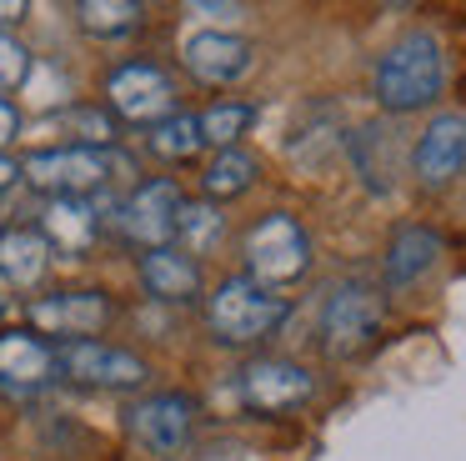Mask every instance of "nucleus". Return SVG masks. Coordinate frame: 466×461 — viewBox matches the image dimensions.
<instances>
[{
  "mask_svg": "<svg viewBox=\"0 0 466 461\" xmlns=\"http://www.w3.org/2000/svg\"><path fill=\"white\" fill-rule=\"evenodd\" d=\"M121 170H126V156L96 150V146H46V150H31V156L21 160V176L31 180L35 190H46L51 200H61V196L86 200L91 190L111 186Z\"/></svg>",
  "mask_w": 466,
  "mask_h": 461,
  "instance_id": "3",
  "label": "nucleus"
},
{
  "mask_svg": "<svg viewBox=\"0 0 466 461\" xmlns=\"http://www.w3.org/2000/svg\"><path fill=\"white\" fill-rule=\"evenodd\" d=\"M56 346H46L35 331H0V386L11 396H35L56 381Z\"/></svg>",
  "mask_w": 466,
  "mask_h": 461,
  "instance_id": "13",
  "label": "nucleus"
},
{
  "mask_svg": "<svg viewBox=\"0 0 466 461\" xmlns=\"http://www.w3.org/2000/svg\"><path fill=\"white\" fill-rule=\"evenodd\" d=\"M196 15H226V20H236V15H241V5H206V0H196Z\"/></svg>",
  "mask_w": 466,
  "mask_h": 461,
  "instance_id": "28",
  "label": "nucleus"
},
{
  "mask_svg": "<svg viewBox=\"0 0 466 461\" xmlns=\"http://www.w3.org/2000/svg\"><path fill=\"white\" fill-rule=\"evenodd\" d=\"M131 436L141 441L156 456H181L196 436V406L176 391H161V396H146L131 406Z\"/></svg>",
  "mask_w": 466,
  "mask_h": 461,
  "instance_id": "9",
  "label": "nucleus"
},
{
  "mask_svg": "<svg viewBox=\"0 0 466 461\" xmlns=\"http://www.w3.org/2000/svg\"><path fill=\"white\" fill-rule=\"evenodd\" d=\"M141 286L151 291L156 301H196L201 296V266L176 246L146 251L141 256Z\"/></svg>",
  "mask_w": 466,
  "mask_h": 461,
  "instance_id": "17",
  "label": "nucleus"
},
{
  "mask_svg": "<svg viewBox=\"0 0 466 461\" xmlns=\"http://www.w3.org/2000/svg\"><path fill=\"white\" fill-rule=\"evenodd\" d=\"M25 76H31V50H25L11 30H0V96H5V90H21Z\"/></svg>",
  "mask_w": 466,
  "mask_h": 461,
  "instance_id": "25",
  "label": "nucleus"
},
{
  "mask_svg": "<svg viewBox=\"0 0 466 461\" xmlns=\"http://www.w3.org/2000/svg\"><path fill=\"white\" fill-rule=\"evenodd\" d=\"M15 130H21V110H15L11 100L0 96V150H5V146L15 140Z\"/></svg>",
  "mask_w": 466,
  "mask_h": 461,
  "instance_id": "26",
  "label": "nucleus"
},
{
  "mask_svg": "<svg viewBox=\"0 0 466 461\" xmlns=\"http://www.w3.org/2000/svg\"><path fill=\"white\" fill-rule=\"evenodd\" d=\"M441 256V236L431 226H401L386 246V286L391 291H406L426 276Z\"/></svg>",
  "mask_w": 466,
  "mask_h": 461,
  "instance_id": "16",
  "label": "nucleus"
},
{
  "mask_svg": "<svg viewBox=\"0 0 466 461\" xmlns=\"http://www.w3.org/2000/svg\"><path fill=\"white\" fill-rule=\"evenodd\" d=\"M221 230H226V216L211 206V200H186L181 206V226H176V236H181V246H186V256H206V251L221 241Z\"/></svg>",
  "mask_w": 466,
  "mask_h": 461,
  "instance_id": "23",
  "label": "nucleus"
},
{
  "mask_svg": "<svg viewBox=\"0 0 466 461\" xmlns=\"http://www.w3.org/2000/svg\"><path fill=\"white\" fill-rule=\"evenodd\" d=\"M411 170L421 186H451L466 170V116L461 110H446L431 126L416 136L411 146Z\"/></svg>",
  "mask_w": 466,
  "mask_h": 461,
  "instance_id": "10",
  "label": "nucleus"
},
{
  "mask_svg": "<svg viewBox=\"0 0 466 461\" xmlns=\"http://www.w3.org/2000/svg\"><path fill=\"white\" fill-rule=\"evenodd\" d=\"M181 60L201 86H236V80L256 66L251 40L231 36V30H201V36H191L181 50Z\"/></svg>",
  "mask_w": 466,
  "mask_h": 461,
  "instance_id": "14",
  "label": "nucleus"
},
{
  "mask_svg": "<svg viewBox=\"0 0 466 461\" xmlns=\"http://www.w3.org/2000/svg\"><path fill=\"white\" fill-rule=\"evenodd\" d=\"M106 106L131 126H161L176 116V86L151 60H126L106 76Z\"/></svg>",
  "mask_w": 466,
  "mask_h": 461,
  "instance_id": "6",
  "label": "nucleus"
},
{
  "mask_svg": "<svg viewBox=\"0 0 466 461\" xmlns=\"http://www.w3.org/2000/svg\"><path fill=\"white\" fill-rule=\"evenodd\" d=\"M291 316V301L251 276H231L206 296V326L221 346H251Z\"/></svg>",
  "mask_w": 466,
  "mask_h": 461,
  "instance_id": "2",
  "label": "nucleus"
},
{
  "mask_svg": "<svg viewBox=\"0 0 466 461\" xmlns=\"http://www.w3.org/2000/svg\"><path fill=\"white\" fill-rule=\"evenodd\" d=\"M246 266H251V281H261L271 291L281 281L306 276V266H311V241H306L301 220L286 216V210L261 216L246 230Z\"/></svg>",
  "mask_w": 466,
  "mask_h": 461,
  "instance_id": "4",
  "label": "nucleus"
},
{
  "mask_svg": "<svg viewBox=\"0 0 466 461\" xmlns=\"http://www.w3.org/2000/svg\"><path fill=\"white\" fill-rule=\"evenodd\" d=\"M201 186H206V196H211V200H236V196H246V190L256 186V160L246 156L241 146L216 150L211 166L201 170Z\"/></svg>",
  "mask_w": 466,
  "mask_h": 461,
  "instance_id": "20",
  "label": "nucleus"
},
{
  "mask_svg": "<svg viewBox=\"0 0 466 461\" xmlns=\"http://www.w3.org/2000/svg\"><path fill=\"white\" fill-rule=\"evenodd\" d=\"M76 15H81V26L91 30V36L116 40V36H131V30L141 26L146 5H136V0H81Z\"/></svg>",
  "mask_w": 466,
  "mask_h": 461,
  "instance_id": "21",
  "label": "nucleus"
},
{
  "mask_svg": "<svg viewBox=\"0 0 466 461\" xmlns=\"http://www.w3.org/2000/svg\"><path fill=\"white\" fill-rule=\"evenodd\" d=\"M441 86H446V56L431 30H411V36L391 40L371 66V96L391 116L426 110L441 96Z\"/></svg>",
  "mask_w": 466,
  "mask_h": 461,
  "instance_id": "1",
  "label": "nucleus"
},
{
  "mask_svg": "<svg viewBox=\"0 0 466 461\" xmlns=\"http://www.w3.org/2000/svg\"><path fill=\"white\" fill-rule=\"evenodd\" d=\"M346 150H351V166L356 176H361V186L371 190V196H391L396 190V176H401V126L396 120H366L361 130H356L351 140H346Z\"/></svg>",
  "mask_w": 466,
  "mask_h": 461,
  "instance_id": "12",
  "label": "nucleus"
},
{
  "mask_svg": "<svg viewBox=\"0 0 466 461\" xmlns=\"http://www.w3.org/2000/svg\"><path fill=\"white\" fill-rule=\"evenodd\" d=\"M381 316H386L381 296H376L371 286H361V281H346V286H336L321 306V346L331 351L336 361L356 356V351H366L376 341Z\"/></svg>",
  "mask_w": 466,
  "mask_h": 461,
  "instance_id": "5",
  "label": "nucleus"
},
{
  "mask_svg": "<svg viewBox=\"0 0 466 461\" xmlns=\"http://www.w3.org/2000/svg\"><path fill=\"white\" fill-rule=\"evenodd\" d=\"M15 180H21V160H15V156H5V150H0V196H5V190H11Z\"/></svg>",
  "mask_w": 466,
  "mask_h": 461,
  "instance_id": "27",
  "label": "nucleus"
},
{
  "mask_svg": "<svg viewBox=\"0 0 466 461\" xmlns=\"http://www.w3.org/2000/svg\"><path fill=\"white\" fill-rule=\"evenodd\" d=\"M201 146H206V136H201V116H191V110H176L171 120L151 126V150H156L161 160H191Z\"/></svg>",
  "mask_w": 466,
  "mask_h": 461,
  "instance_id": "22",
  "label": "nucleus"
},
{
  "mask_svg": "<svg viewBox=\"0 0 466 461\" xmlns=\"http://www.w3.org/2000/svg\"><path fill=\"white\" fill-rule=\"evenodd\" d=\"M5 306H11V296H5V281H0V311H5Z\"/></svg>",
  "mask_w": 466,
  "mask_h": 461,
  "instance_id": "29",
  "label": "nucleus"
},
{
  "mask_svg": "<svg viewBox=\"0 0 466 461\" xmlns=\"http://www.w3.org/2000/svg\"><path fill=\"white\" fill-rule=\"evenodd\" d=\"M56 366L61 376L81 381V386H96V391H136L151 371H146L141 356L121 346H106V341H61L56 346Z\"/></svg>",
  "mask_w": 466,
  "mask_h": 461,
  "instance_id": "7",
  "label": "nucleus"
},
{
  "mask_svg": "<svg viewBox=\"0 0 466 461\" xmlns=\"http://www.w3.org/2000/svg\"><path fill=\"white\" fill-rule=\"evenodd\" d=\"M96 230H101L96 206L91 200H76V196L51 200L46 216H41V236L51 241L56 251H66V256H86V251L96 246Z\"/></svg>",
  "mask_w": 466,
  "mask_h": 461,
  "instance_id": "18",
  "label": "nucleus"
},
{
  "mask_svg": "<svg viewBox=\"0 0 466 461\" xmlns=\"http://www.w3.org/2000/svg\"><path fill=\"white\" fill-rule=\"evenodd\" d=\"M51 266V241L41 230H25V226H11L0 230V281L11 286H35Z\"/></svg>",
  "mask_w": 466,
  "mask_h": 461,
  "instance_id": "19",
  "label": "nucleus"
},
{
  "mask_svg": "<svg viewBox=\"0 0 466 461\" xmlns=\"http://www.w3.org/2000/svg\"><path fill=\"white\" fill-rule=\"evenodd\" d=\"M311 391H316L311 371L296 366V361H251L246 376H241V396H246V406H256V411H291V406H301Z\"/></svg>",
  "mask_w": 466,
  "mask_h": 461,
  "instance_id": "15",
  "label": "nucleus"
},
{
  "mask_svg": "<svg viewBox=\"0 0 466 461\" xmlns=\"http://www.w3.org/2000/svg\"><path fill=\"white\" fill-rule=\"evenodd\" d=\"M181 190H176V180H146V186H136L131 196H126L121 206V230L136 241V246L146 251H161L171 246L176 226H181Z\"/></svg>",
  "mask_w": 466,
  "mask_h": 461,
  "instance_id": "8",
  "label": "nucleus"
},
{
  "mask_svg": "<svg viewBox=\"0 0 466 461\" xmlns=\"http://www.w3.org/2000/svg\"><path fill=\"white\" fill-rule=\"evenodd\" d=\"M106 321H111V301L101 291H51V296L31 301V326L46 336L91 341Z\"/></svg>",
  "mask_w": 466,
  "mask_h": 461,
  "instance_id": "11",
  "label": "nucleus"
},
{
  "mask_svg": "<svg viewBox=\"0 0 466 461\" xmlns=\"http://www.w3.org/2000/svg\"><path fill=\"white\" fill-rule=\"evenodd\" d=\"M251 120H256V110L246 106V100H216V106L201 116V136H206V146L231 150L236 140L246 136V126H251Z\"/></svg>",
  "mask_w": 466,
  "mask_h": 461,
  "instance_id": "24",
  "label": "nucleus"
}]
</instances>
